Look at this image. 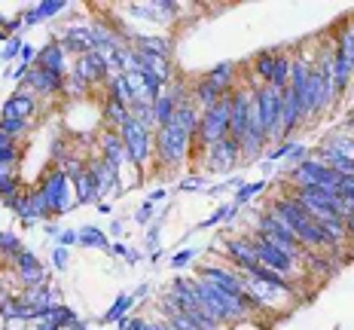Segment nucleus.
Segmentation results:
<instances>
[{
	"mask_svg": "<svg viewBox=\"0 0 354 330\" xmlns=\"http://www.w3.org/2000/svg\"><path fill=\"white\" fill-rule=\"evenodd\" d=\"M196 288H198V297H202V309L208 312L214 321L241 318V315L250 309V303H254V297H248V293H245V297H232V293L214 288V284L205 282V278H198Z\"/></svg>",
	"mask_w": 354,
	"mask_h": 330,
	"instance_id": "nucleus-1",
	"label": "nucleus"
},
{
	"mask_svg": "<svg viewBox=\"0 0 354 330\" xmlns=\"http://www.w3.org/2000/svg\"><path fill=\"white\" fill-rule=\"evenodd\" d=\"M254 107L263 120V129H266V138H281V107H284V92L275 89L272 83L260 86L254 92Z\"/></svg>",
	"mask_w": 354,
	"mask_h": 330,
	"instance_id": "nucleus-2",
	"label": "nucleus"
},
{
	"mask_svg": "<svg viewBox=\"0 0 354 330\" xmlns=\"http://www.w3.org/2000/svg\"><path fill=\"white\" fill-rule=\"evenodd\" d=\"M189 141H193V131H189L183 122L171 120L168 126L159 129V138H156V147H159V156L165 165H174L187 156L189 150Z\"/></svg>",
	"mask_w": 354,
	"mask_h": 330,
	"instance_id": "nucleus-3",
	"label": "nucleus"
},
{
	"mask_svg": "<svg viewBox=\"0 0 354 330\" xmlns=\"http://www.w3.org/2000/svg\"><path fill=\"white\" fill-rule=\"evenodd\" d=\"M120 141H122L125 153H129V159L135 165H144L147 159H150V147H153L150 129L141 126V122H138L131 113H129V120L120 126Z\"/></svg>",
	"mask_w": 354,
	"mask_h": 330,
	"instance_id": "nucleus-4",
	"label": "nucleus"
},
{
	"mask_svg": "<svg viewBox=\"0 0 354 330\" xmlns=\"http://www.w3.org/2000/svg\"><path fill=\"white\" fill-rule=\"evenodd\" d=\"M230 113H232V104H230V95H223V98L217 101L214 107H208L202 113V120H198V135H202L205 144H217L220 138L230 135Z\"/></svg>",
	"mask_w": 354,
	"mask_h": 330,
	"instance_id": "nucleus-5",
	"label": "nucleus"
},
{
	"mask_svg": "<svg viewBox=\"0 0 354 330\" xmlns=\"http://www.w3.org/2000/svg\"><path fill=\"white\" fill-rule=\"evenodd\" d=\"M250 245H254V251L257 257H260V263L263 266H269V269H275L278 275H284V273H293V257L290 254H284L278 245H272L269 239L263 236V232H257V236H250Z\"/></svg>",
	"mask_w": 354,
	"mask_h": 330,
	"instance_id": "nucleus-6",
	"label": "nucleus"
},
{
	"mask_svg": "<svg viewBox=\"0 0 354 330\" xmlns=\"http://www.w3.org/2000/svg\"><path fill=\"white\" fill-rule=\"evenodd\" d=\"M260 232H263V236L272 241V245H278V248H281L284 254H290L293 260H297V257H299V239L293 236V232L287 230V226H284V223H281V220H278L275 214H263V217H260Z\"/></svg>",
	"mask_w": 354,
	"mask_h": 330,
	"instance_id": "nucleus-7",
	"label": "nucleus"
},
{
	"mask_svg": "<svg viewBox=\"0 0 354 330\" xmlns=\"http://www.w3.org/2000/svg\"><path fill=\"white\" fill-rule=\"evenodd\" d=\"M43 199H46L49 211H68L71 208V193H68V174L53 172L40 187Z\"/></svg>",
	"mask_w": 354,
	"mask_h": 330,
	"instance_id": "nucleus-8",
	"label": "nucleus"
},
{
	"mask_svg": "<svg viewBox=\"0 0 354 330\" xmlns=\"http://www.w3.org/2000/svg\"><path fill=\"white\" fill-rule=\"evenodd\" d=\"M208 150H211V156H214V159H211V168H214V172H223V168H230L235 159L241 156V144L235 141L232 135L220 138V141H217V144H211Z\"/></svg>",
	"mask_w": 354,
	"mask_h": 330,
	"instance_id": "nucleus-9",
	"label": "nucleus"
},
{
	"mask_svg": "<svg viewBox=\"0 0 354 330\" xmlns=\"http://www.w3.org/2000/svg\"><path fill=\"white\" fill-rule=\"evenodd\" d=\"M198 278L211 282L214 288H220V291L232 293V297H245V284H241L232 273H226V269H220V266H205L202 273H198Z\"/></svg>",
	"mask_w": 354,
	"mask_h": 330,
	"instance_id": "nucleus-10",
	"label": "nucleus"
},
{
	"mask_svg": "<svg viewBox=\"0 0 354 330\" xmlns=\"http://www.w3.org/2000/svg\"><path fill=\"white\" fill-rule=\"evenodd\" d=\"M88 178H92V183H95V193H98V199L101 196H107L110 193V187H113V181L116 178V168L113 165H107L104 159H92V163H88Z\"/></svg>",
	"mask_w": 354,
	"mask_h": 330,
	"instance_id": "nucleus-11",
	"label": "nucleus"
},
{
	"mask_svg": "<svg viewBox=\"0 0 354 330\" xmlns=\"http://www.w3.org/2000/svg\"><path fill=\"white\" fill-rule=\"evenodd\" d=\"M226 254H230L241 269H250V266H257V263H260V257H257L254 245H250V239H232V241H226Z\"/></svg>",
	"mask_w": 354,
	"mask_h": 330,
	"instance_id": "nucleus-12",
	"label": "nucleus"
},
{
	"mask_svg": "<svg viewBox=\"0 0 354 330\" xmlns=\"http://www.w3.org/2000/svg\"><path fill=\"white\" fill-rule=\"evenodd\" d=\"M34 107H37L34 95L31 92H19V95H12V98L6 101L3 120H28V116L34 113Z\"/></svg>",
	"mask_w": 354,
	"mask_h": 330,
	"instance_id": "nucleus-13",
	"label": "nucleus"
},
{
	"mask_svg": "<svg viewBox=\"0 0 354 330\" xmlns=\"http://www.w3.org/2000/svg\"><path fill=\"white\" fill-rule=\"evenodd\" d=\"M174 300L180 303L183 312L202 309V297H198V288H196L193 282H187V278H177V282H174Z\"/></svg>",
	"mask_w": 354,
	"mask_h": 330,
	"instance_id": "nucleus-14",
	"label": "nucleus"
},
{
	"mask_svg": "<svg viewBox=\"0 0 354 330\" xmlns=\"http://www.w3.org/2000/svg\"><path fill=\"white\" fill-rule=\"evenodd\" d=\"M302 120V107L297 101V95L290 89H284V107H281V138L290 135L293 129H297V122Z\"/></svg>",
	"mask_w": 354,
	"mask_h": 330,
	"instance_id": "nucleus-15",
	"label": "nucleus"
},
{
	"mask_svg": "<svg viewBox=\"0 0 354 330\" xmlns=\"http://www.w3.org/2000/svg\"><path fill=\"white\" fill-rule=\"evenodd\" d=\"M28 83H31L34 92H43V95L62 89V77L53 73V71H43V68H34L31 73H28Z\"/></svg>",
	"mask_w": 354,
	"mask_h": 330,
	"instance_id": "nucleus-16",
	"label": "nucleus"
},
{
	"mask_svg": "<svg viewBox=\"0 0 354 330\" xmlns=\"http://www.w3.org/2000/svg\"><path fill=\"white\" fill-rule=\"evenodd\" d=\"M37 68L53 71V73L62 77V71H64V46H62V43H53V46L43 49L40 58H37Z\"/></svg>",
	"mask_w": 354,
	"mask_h": 330,
	"instance_id": "nucleus-17",
	"label": "nucleus"
},
{
	"mask_svg": "<svg viewBox=\"0 0 354 330\" xmlns=\"http://www.w3.org/2000/svg\"><path fill=\"white\" fill-rule=\"evenodd\" d=\"M174 113H177V107H174V98L171 95H159L156 98V104H153V120H156V126H168V122L174 120Z\"/></svg>",
	"mask_w": 354,
	"mask_h": 330,
	"instance_id": "nucleus-18",
	"label": "nucleus"
},
{
	"mask_svg": "<svg viewBox=\"0 0 354 330\" xmlns=\"http://www.w3.org/2000/svg\"><path fill=\"white\" fill-rule=\"evenodd\" d=\"M125 156H129V153H125L120 135H104V163L113 165V168H120Z\"/></svg>",
	"mask_w": 354,
	"mask_h": 330,
	"instance_id": "nucleus-19",
	"label": "nucleus"
},
{
	"mask_svg": "<svg viewBox=\"0 0 354 330\" xmlns=\"http://www.w3.org/2000/svg\"><path fill=\"white\" fill-rule=\"evenodd\" d=\"M232 71H235V64L232 62H223V64H217V68H214L208 77V83L214 86V89H220V92H226L230 89V80H232Z\"/></svg>",
	"mask_w": 354,
	"mask_h": 330,
	"instance_id": "nucleus-20",
	"label": "nucleus"
},
{
	"mask_svg": "<svg viewBox=\"0 0 354 330\" xmlns=\"http://www.w3.org/2000/svg\"><path fill=\"white\" fill-rule=\"evenodd\" d=\"M290 68H293V62L287 55H278V62H275V73H272V80L269 83L275 86V89H287L290 86Z\"/></svg>",
	"mask_w": 354,
	"mask_h": 330,
	"instance_id": "nucleus-21",
	"label": "nucleus"
},
{
	"mask_svg": "<svg viewBox=\"0 0 354 330\" xmlns=\"http://www.w3.org/2000/svg\"><path fill=\"white\" fill-rule=\"evenodd\" d=\"M73 187H77V199L80 202L98 199V193H95V183H92V178H88V172H80L77 178H73Z\"/></svg>",
	"mask_w": 354,
	"mask_h": 330,
	"instance_id": "nucleus-22",
	"label": "nucleus"
},
{
	"mask_svg": "<svg viewBox=\"0 0 354 330\" xmlns=\"http://www.w3.org/2000/svg\"><path fill=\"white\" fill-rule=\"evenodd\" d=\"M196 98L202 101V107H205V110H208V107H214L220 98H223V92H220V89H214V86L208 83V80H202V83L196 86Z\"/></svg>",
	"mask_w": 354,
	"mask_h": 330,
	"instance_id": "nucleus-23",
	"label": "nucleus"
},
{
	"mask_svg": "<svg viewBox=\"0 0 354 330\" xmlns=\"http://www.w3.org/2000/svg\"><path fill=\"white\" fill-rule=\"evenodd\" d=\"M64 46L73 49V53H80V49L88 53L95 43H92V34H86V31H68V37H64Z\"/></svg>",
	"mask_w": 354,
	"mask_h": 330,
	"instance_id": "nucleus-24",
	"label": "nucleus"
},
{
	"mask_svg": "<svg viewBox=\"0 0 354 330\" xmlns=\"http://www.w3.org/2000/svg\"><path fill=\"white\" fill-rule=\"evenodd\" d=\"M19 275H21V282L31 284V288H40L43 278H46V273L40 269V263H34V266H21V269H19Z\"/></svg>",
	"mask_w": 354,
	"mask_h": 330,
	"instance_id": "nucleus-25",
	"label": "nucleus"
},
{
	"mask_svg": "<svg viewBox=\"0 0 354 330\" xmlns=\"http://www.w3.org/2000/svg\"><path fill=\"white\" fill-rule=\"evenodd\" d=\"M275 62H278L275 53H266V55H260V62H257V71H260V77L266 80V83H269L272 73H275Z\"/></svg>",
	"mask_w": 354,
	"mask_h": 330,
	"instance_id": "nucleus-26",
	"label": "nucleus"
},
{
	"mask_svg": "<svg viewBox=\"0 0 354 330\" xmlns=\"http://www.w3.org/2000/svg\"><path fill=\"white\" fill-rule=\"evenodd\" d=\"M25 126H28V120H3L0 122V131L10 138H19L21 131H25Z\"/></svg>",
	"mask_w": 354,
	"mask_h": 330,
	"instance_id": "nucleus-27",
	"label": "nucleus"
},
{
	"mask_svg": "<svg viewBox=\"0 0 354 330\" xmlns=\"http://www.w3.org/2000/svg\"><path fill=\"white\" fill-rule=\"evenodd\" d=\"M58 10H64V3H43L40 10L28 12V21H40L43 16H53V12H58Z\"/></svg>",
	"mask_w": 354,
	"mask_h": 330,
	"instance_id": "nucleus-28",
	"label": "nucleus"
},
{
	"mask_svg": "<svg viewBox=\"0 0 354 330\" xmlns=\"http://www.w3.org/2000/svg\"><path fill=\"white\" fill-rule=\"evenodd\" d=\"M0 196H3L6 202H10L12 196H19V181H16V174H12V178H3V181H0Z\"/></svg>",
	"mask_w": 354,
	"mask_h": 330,
	"instance_id": "nucleus-29",
	"label": "nucleus"
},
{
	"mask_svg": "<svg viewBox=\"0 0 354 330\" xmlns=\"http://www.w3.org/2000/svg\"><path fill=\"white\" fill-rule=\"evenodd\" d=\"M0 251H6V254H19V251H21L19 239L12 236V232H0Z\"/></svg>",
	"mask_w": 354,
	"mask_h": 330,
	"instance_id": "nucleus-30",
	"label": "nucleus"
},
{
	"mask_svg": "<svg viewBox=\"0 0 354 330\" xmlns=\"http://www.w3.org/2000/svg\"><path fill=\"white\" fill-rule=\"evenodd\" d=\"M80 245H98V248H107V239L101 236V232H95L92 226H88L83 236H80Z\"/></svg>",
	"mask_w": 354,
	"mask_h": 330,
	"instance_id": "nucleus-31",
	"label": "nucleus"
},
{
	"mask_svg": "<svg viewBox=\"0 0 354 330\" xmlns=\"http://www.w3.org/2000/svg\"><path fill=\"white\" fill-rule=\"evenodd\" d=\"M168 327H171V330H198V327L193 324V321H189V315H187V312L174 315V318L168 321Z\"/></svg>",
	"mask_w": 354,
	"mask_h": 330,
	"instance_id": "nucleus-32",
	"label": "nucleus"
},
{
	"mask_svg": "<svg viewBox=\"0 0 354 330\" xmlns=\"http://www.w3.org/2000/svg\"><path fill=\"white\" fill-rule=\"evenodd\" d=\"M16 159H19V150H16V147H12V144H0V163H16Z\"/></svg>",
	"mask_w": 354,
	"mask_h": 330,
	"instance_id": "nucleus-33",
	"label": "nucleus"
},
{
	"mask_svg": "<svg viewBox=\"0 0 354 330\" xmlns=\"http://www.w3.org/2000/svg\"><path fill=\"white\" fill-rule=\"evenodd\" d=\"M16 53H19V40H12V43H10V46H6V49H3V58H12V55H16Z\"/></svg>",
	"mask_w": 354,
	"mask_h": 330,
	"instance_id": "nucleus-34",
	"label": "nucleus"
},
{
	"mask_svg": "<svg viewBox=\"0 0 354 330\" xmlns=\"http://www.w3.org/2000/svg\"><path fill=\"white\" fill-rule=\"evenodd\" d=\"M3 178H12V165L10 163H0V181Z\"/></svg>",
	"mask_w": 354,
	"mask_h": 330,
	"instance_id": "nucleus-35",
	"label": "nucleus"
},
{
	"mask_svg": "<svg viewBox=\"0 0 354 330\" xmlns=\"http://www.w3.org/2000/svg\"><path fill=\"white\" fill-rule=\"evenodd\" d=\"M345 236H351V239H354V214H351V217H345Z\"/></svg>",
	"mask_w": 354,
	"mask_h": 330,
	"instance_id": "nucleus-36",
	"label": "nucleus"
},
{
	"mask_svg": "<svg viewBox=\"0 0 354 330\" xmlns=\"http://www.w3.org/2000/svg\"><path fill=\"white\" fill-rule=\"evenodd\" d=\"M21 55H25V62H31V58H37V53H34V49H28V46L21 49Z\"/></svg>",
	"mask_w": 354,
	"mask_h": 330,
	"instance_id": "nucleus-37",
	"label": "nucleus"
},
{
	"mask_svg": "<svg viewBox=\"0 0 354 330\" xmlns=\"http://www.w3.org/2000/svg\"><path fill=\"white\" fill-rule=\"evenodd\" d=\"M147 330H171L168 324H147Z\"/></svg>",
	"mask_w": 354,
	"mask_h": 330,
	"instance_id": "nucleus-38",
	"label": "nucleus"
},
{
	"mask_svg": "<svg viewBox=\"0 0 354 330\" xmlns=\"http://www.w3.org/2000/svg\"><path fill=\"white\" fill-rule=\"evenodd\" d=\"M348 126H351V129H354V120H351V122H348Z\"/></svg>",
	"mask_w": 354,
	"mask_h": 330,
	"instance_id": "nucleus-39",
	"label": "nucleus"
}]
</instances>
